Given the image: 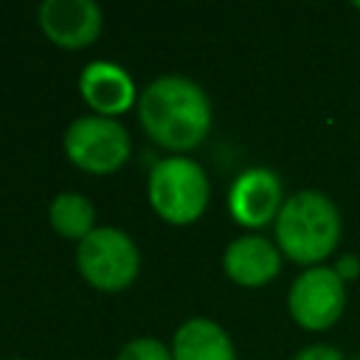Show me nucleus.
I'll list each match as a JSON object with an SVG mask.
<instances>
[{
	"instance_id": "nucleus-5",
	"label": "nucleus",
	"mask_w": 360,
	"mask_h": 360,
	"mask_svg": "<svg viewBox=\"0 0 360 360\" xmlns=\"http://www.w3.org/2000/svg\"><path fill=\"white\" fill-rule=\"evenodd\" d=\"M132 141L115 118L84 115L65 132V155L90 174H110L127 163Z\"/></svg>"
},
{
	"instance_id": "nucleus-2",
	"label": "nucleus",
	"mask_w": 360,
	"mask_h": 360,
	"mask_svg": "<svg viewBox=\"0 0 360 360\" xmlns=\"http://www.w3.org/2000/svg\"><path fill=\"white\" fill-rule=\"evenodd\" d=\"M340 239V214L321 191H298L284 200L276 217V242L281 253L298 264L326 259Z\"/></svg>"
},
{
	"instance_id": "nucleus-3",
	"label": "nucleus",
	"mask_w": 360,
	"mask_h": 360,
	"mask_svg": "<svg viewBox=\"0 0 360 360\" xmlns=\"http://www.w3.org/2000/svg\"><path fill=\"white\" fill-rule=\"evenodd\" d=\"M149 202L172 225L194 222L208 205V177L191 158H163L149 172Z\"/></svg>"
},
{
	"instance_id": "nucleus-17",
	"label": "nucleus",
	"mask_w": 360,
	"mask_h": 360,
	"mask_svg": "<svg viewBox=\"0 0 360 360\" xmlns=\"http://www.w3.org/2000/svg\"><path fill=\"white\" fill-rule=\"evenodd\" d=\"M14 360H22V357H14Z\"/></svg>"
},
{
	"instance_id": "nucleus-10",
	"label": "nucleus",
	"mask_w": 360,
	"mask_h": 360,
	"mask_svg": "<svg viewBox=\"0 0 360 360\" xmlns=\"http://www.w3.org/2000/svg\"><path fill=\"white\" fill-rule=\"evenodd\" d=\"M222 267L231 281H236L242 287H262L278 276L281 253L270 239L248 233L228 245V250L222 256Z\"/></svg>"
},
{
	"instance_id": "nucleus-8",
	"label": "nucleus",
	"mask_w": 360,
	"mask_h": 360,
	"mask_svg": "<svg viewBox=\"0 0 360 360\" xmlns=\"http://www.w3.org/2000/svg\"><path fill=\"white\" fill-rule=\"evenodd\" d=\"M37 14L42 34L68 51L90 45L101 31V8L93 0H45Z\"/></svg>"
},
{
	"instance_id": "nucleus-13",
	"label": "nucleus",
	"mask_w": 360,
	"mask_h": 360,
	"mask_svg": "<svg viewBox=\"0 0 360 360\" xmlns=\"http://www.w3.org/2000/svg\"><path fill=\"white\" fill-rule=\"evenodd\" d=\"M115 360H174V357H172V352L160 340H155V338H135V340H129L118 352Z\"/></svg>"
},
{
	"instance_id": "nucleus-14",
	"label": "nucleus",
	"mask_w": 360,
	"mask_h": 360,
	"mask_svg": "<svg viewBox=\"0 0 360 360\" xmlns=\"http://www.w3.org/2000/svg\"><path fill=\"white\" fill-rule=\"evenodd\" d=\"M292 360H346L343 357V352L340 349H335V346H326V343H312V346H307V349H301Z\"/></svg>"
},
{
	"instance_id": "nucleus-12",
	"label": "nucleus",
	"mask_w": 360,
	"mask_h": 360,
	"mask_svg": "<svg viewBox=\"0 0 360 360\" xmlns=\"http://www.w3.org/2000/svg\"><path fill=\"white\" fill-rule=\"evenodd\" d=\"M48 217H51V225L56 233L68 236V239H84L87 233H93V219H96V211L90 205V200L84 194H76V191H62L53 197L51 208H48Z\"/></svg>"
},
{
	"instance_id": "nucleus-11",
	"label": "nucleus",
	"mask_w": 360,
	"mask_h": 360,
	"mask_svg": "<svg viewBox=\"0 0 360 360\" xmlns=\"http://www.w3.org/2000/svg\"><path fill=\"white\" fill-rule=\"evenodd\" d=\"M172 357L174 360H236V352L228 332L219 323L208 318H191L174 332Z\"/></svg>"
},
{
	"instance_id": "nucleus-9",
	"label": "nucleus",
	"mask_w": 360,
	"mask_h": 360,
	"mask_svg": "<svg viewBox=\"0 0 360 360\" xmlns=\"http://www.w3.org/2000/svg\"><path fill=\"white\" fill-rule=\"evenodd\" d=\"M79 90L96 115L115 118L135 104V84L115 62H90L79 76Z\"/></svg>"
},
{
	"instance_id": "nucleus-7",
	"label": "nucleus",
	"mask_w": 360,
	"mask_h": 360,
	"mask_svg": "<svg viewBox=\"0 0 360 360\" xmlns=\"http://www.w3.org/2000/svg\"><path fill=\"white\" fill-rule=\"evenodd\" d=\"M284 205L281 197V180L270 169H248L242 172L231 191H228V208L231 217L245 228H262L278 217Z\"/></svg>"
},
{
	"instance_id": "nucleus-4",
	"label": "nucleus",
	"mask_w": 360,
	"mask_h": 360,
	"mask_svg": "<svg viewBox=\"0 0 360 360\" xmlns=\"http://www.w3.org/2000/svg\"><path fill=\"white\" fill-rule=\"evenodd\" d=\"M76 264L87 284L104 292H118L135 281L141 256H138L135 242L124 231L96 228L79 242Z\"/></svg>"
},
{
	"instance_id": "nucleus-15",
	"label": "nucleus",
	"mask_w": 360,
	"mask_h": 360,
	"mask_svg": "<svg viewBox=\"0 0 360 360\" xmlns=\"http://www.w3.org/2000/svg\"><path fill=\"white\" fill-rule=\"evenodd\" d=\"M335 270H338L340 278H354V276L360 273V262H357V256H343Z\"/></svg>"
},
{
	"instance_id": "nucleus-6",
	"label": "nucleus",
	"mask_w": 360,
	"mask_h": 360,
	"mask_svg": "<svg viewBox=\"0 0 360 360\" xmlns=\"http://www.w3.org/2000/svg\"><path fill=\"white\" fill-rule=\"evenodd\" d=\"M287 307L298 326L312 329V332L329 329L343 315L346 284L335 267H321V264L309 267L292 281Z\"/></svg>"
},
{
	"instance_id": "nucleus-1",
	"label": "nucleus",
	"mask_w": 360,
	"mask_h": 360,
	"mask_svg": "<svg viewBox=\"0 0 360 360\" xmlns=\"http://www.w3.org/2000/svg\"><path fill=\"white\" fill-rule=\"evenodd\" d=\"M138 118L146 135L172 152L194 149L211 129V101L186 76H160L138 96Z\"/></svg>"
},
{
	"instance_id": "nucleus-16",
	"label": "nucleus",
	"mask_w": 360,
	"mask_h": 360,
	"mask_svg": "<svg viewBox=\"0 0 360 360\" xmlns=\"http://www.w3.org/2000/svg\"><path fill=\"white\" fill-rule=\"evenodd\" d=\"M354 8H360V3H354Z\"/></svg>"
}]
</instances>
